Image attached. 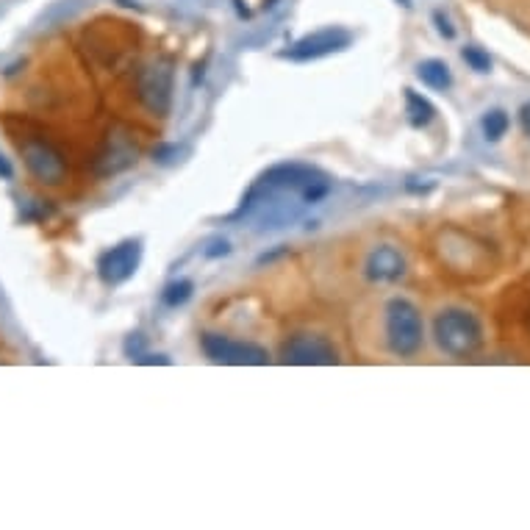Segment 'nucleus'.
Wrapping results in <instances>:
<instances>
[{
	"label": "nucleus",
	"mask_w": 530,
	"mask_h": 530,
	"mask_svg": "<svg viewBox=\"0 0 530 530\" xmlns=\"http://www.w3.org/2000/svg\"><path fill=\"white\" fill-rule=\"evenodd\" d=\"M331 181L328 175L320 173L309 164H275L261 175L250 192L242 200V206L231 214V220H256L261 231H275L286 228L303 214V206H311L328 195Z\"/></svg>",
	"instance_id": "nucleus-1"
},
{
	"label": "nucleus",
	"mask_w": 530,
	"mask_h": 530,
	"mask_svg": "<svg viewBox=\"0 0 530 530\" xmlns=\"http://www.w3.org/2000/svg\"><path fill=\"white\" fill-rule=\"evenodd\" d=\"M433 339L450 358H472L483 347V325L472 311L450 306L436 314Z\"/></svg>",
	"instance_id": "nucleus-2"
},
{
	"label": "nucleus",
	"mask_w": 530,
	"mask_h": 530,
	"mask_svg": "<svg viewBox=\"0 0 530 530\" xmlns=\"http://www.w3.org/2000/svg\"><path fill=\"white\" fill-rule=\"evenodd\" d=\"M383 333H386V347L395 356H417L425 342V322L420 309L406 297H392L383 311Z\"/></svg>",
	"instance_id": "nucleus-3"
},
{
	"label": "nucleus",
	"mask_w": 530,
	"mask_h": 530,
	"mask_svg": "<svg viewBox=\"0 0 530 530\" xmlns=\"http://www.w3.org/2000/svg\"><path fill=\"white\" fill-rule=\"evenodd\" d=\"M200 350L214 364H231V367H261V364H270V353L264 347L256 345V342L225 336V333H203L200 336Z\"/></svg>",
	"instance_id": "nucleus-4"
},
{
	"label": "nucleus",
	"mask_w": 530,
	"mask_h": 530,
	"mask_svg": "<svg viewBox=\"0 0 530 530\" xmlns=\"http://www.w3.org/2000/svg\"><path fill=\"white\" fill-rule=\"evenodd\" d=\"M20 156H23L25 170L31 178H37L39 184L59 186L67 181V161L64 153L48 139L39 136H28L20 142Z\"/></svg>",
	"instance_id": "nucleus-5"
},
{
	"label": "nucleus",
	"mask_w": 530,
	"mask_h": 530,
	"mask_svg": "<svg viewBox=\"0 0 530 530\" xmlns=\"http://www.w3.org/2000/svg\"><path fill=\"white\" fill-rule=\"evenodd\" d=\"M136 98L150 114L167 117L173 106V64L153 62L142 67L136 73Z\"/></svg>",
	"instance_id": "nucleus-6"
},
{
	"label": "nucleus",
	"mask_w": 530,
	"mask_h": 530,
	"mask_svg": "<svg viewBox=\"0 0 530 530\" xmlns=\"http://www.w3.org/2000/svg\"><path fill=\"white\" fill-rule=\"evenodd\" d=\"M281 361L295 367H331L339 364V350L320 333H292L281 345Z\"/></svg>",
	"instance_id": "nucleus-7"
},
{
	"label": "nucleus",
	"mask_w": 530,
	"mask_h": 530,
	"mask_svg": "<svg viewBox=\"0 0 530 530\" xmlns=\"http://www.w3.org/2000/svg\"><path fill=\"white\" fill-rule=\"evenodd\" d=\"M350 42H353V34L345 31V28H322V31H314L309 37L297 39L289 50H281V59H289V62H317V59H325L331 53L350 48Z\"/></svg>",
	"instance_id": "nucleus-8"
},
{
	"label": "nucleus",
	"mask_w": 530,
	"mask_h": 530,
	"mask_svg": "<svg viewBox=\"0 0 530 530\" xmlns=\"http://www.w3.org/2000/svg\"><path fill=\"white\" fill-rule=\"evenodd\" d=\"M142 261V245L136 239H125L120 245L109 247L106 253H100L98 275L106 286L125 284Z\"/></svg>",
	"instance_id": "nucleus-9"
},
{
	"label": "nucleus",
	"mask_w": 530,
	"mask_h": 530,
	"mask_svg": "<svg viewBox=\"0 0 530 530\" xmlns=\"http://www.w3.org/2000/svg\"><path fill=\"white\" fill-rule=\"evenodd\" d=\"M364 275L372 284H395L406 275V256L392 245L375 247L364 261Z\"/></svg>",
	"instance_id": "nucleus-10"
},
{
	"label": "nucleus",
	"mask_w": 530,
	"mask_h": 530,
	"mask_svg": "<svg viewBox=\"0 0 530 530\" xmlns=\"http://www.w3.org/2000/svg\"><path fill=\"white\" fill-rule=\"evenodd\" d=\"M136 161V145L128 134H111L106 139V148L98 156V173L100 175H117L128 170Z\"/></svg>",
	"instance_id": "nucleus-11"
},
{
	"label": "nucleus",
	"mask_w": 530,
	"mask_h": 530,
	"mask_svg": "<svg viewBox=\"0 0 530 530\" xmlns=\"http://www.w3.org/2000/svg\"><path fill=\"white\" fill-rule=\"evenodd\" d=\"M403 98H406V117L411 128L422 131V128H428L436 120V106L425 95H420L417 89H403Z\"/></svg>",
	"instance_id": "nucleus-12"
},
{
	"label": "nucleus",
	"mask_w": 530,
	"mask_h": 530,
	"mask_svg": "<svg viewBox=\"0 0 530 530\" xmlns=\"http://www.w3.org/2000/svg\"><path fill=\"white\" fill-rule=\"evenodd\" d=\"M417 78L433 92H447L453 87V70L444 59H425L417 64Z\"/></svg>",
	"instance_id": "nucleus-13"
},
{
	"label": "nucleus",
	"mask_w": 530,
	"mask_h": 530,
	"mask_svg": "<svg viewBox=\"0 0 530 530\" xmlns=\"http://www.w3.org/2000/svg\"><path fill=\"white\" fill-rule=\"evenodd\" d=\"M511 128V117L506 109H489L481 117V131L486 142H500Z\"/></svg>",
	"instance_id": "nucleus-14"
},
{
	"label": "nucleus",
	"mask_w": 530,
	"mask_h": 530,
	"mask_svg": "<svg viewBox=\"0 0 530 530\" xmlns=\"http://www.w3.org/2000/svg\"><path fill=\"white\" fill-rule=\"evenodd\" d=\"M461 59H464L469 70H475V73H492V56L483 48H478V45H464V48H461Z\"/></svg>",
	"instance_id": "nucleus-15"
},
{
	"label": "nucleus",
	"mask_w": 530,
	"mask_h": 530,
	"mask_svg": "<svg viewBox=\"0 0 530 530\" xmlns=\"http://www.w3.org/2000/svg\"><path fill=\"white\" fill-rule=\"evenodd\" d=\"M192 289H195V284L192 281H175V284L167 286V292H164V303L167 306H184L186 300L192 297Z\"/></svg>",
	"instance_id": "nucleus-16"
},
{
	"label": "nucleus",
	"mask_w": 530,
	"mask_h": 530,
	"mask_svg": "<svg viewBox=\"0 0 530 530\" xmlns=\"http://www.w3.org/2000/svg\"><path fill=\"white\" fill-rule=\"evenodd\" d=\"M433 25H436V31H439V37L447 39V42H453L456 39V25L450 23V17L442 12V9H436L433 12Z\"/></svg>",
	"instance_id": "nucleus-17"
},
{
	"label": "nucleus",
	"mask_w": 530,
	"mask_h": 530,
	"mask_svg": "<svg viewBox=\"0 0 530 530\" xmlns=\"http://www.w3.org/2000/svg\"><path fill=\"white\" fill-rule=\"evenodd\" d=\"M519 125H522V134L530 139V100L519 109Z\"/></svg>",
	"instance_id": "nucleus-18"
},
{
	"label": "nucleus",
	"mask_w": 530,
	"mask_h": 530,
	"mask_svg": "<svg viewBox=\"0 0 530 530\" xmlns=\"http://www.w3.org/2000/svg\"><path fill=\"white\" fill-rule=\"evenodd\" d=\"M12 175H14L12 164H9V161L0 156V178H12Z\"/></svg>",
	"instance_id": "nucleus-19"
},
{
	"label": "nucleus",
	"mask_w": 530,
	"mask_h": 530,
	"mask_svg": "<svg viewBox=\"0 0 530 530\" xmlns=\"http://www.w3.org/2000/svg\"><path fill=\"white\" fill-rule=\"evenodd\" d=\"M397 3H400L403 9H411V0H397Z\"/></svg>",
	"instance_id": "nucleus-20"
}]
</instances>
